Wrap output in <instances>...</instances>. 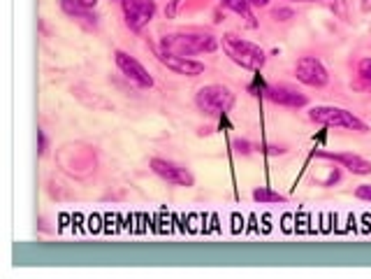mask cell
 Returning a JSON list of instances; mask_svg holds the SVG:
<instances>
[{
    "instance_id": "obj_1",
    "label": "cell",
    "mask_w": 371,
    "mask_h": 279,
    "mask_svg": "<svg viewBox=\"0 0 371 279\" xmlns=\"http://www.w3.org/2000/svg\"><path fill=\"white\" fill-rule=\"evenodd\" d=\"M218 40L216 35L211 33H202V31H181V33H170L163 35L161 40V49L158 51H168V54H177V56H198V54H211V51L218 49Z\"/></svg>"
},
{
    "instance_id": "obj_2",
    "label": "cell",
    "mask_w": 371,
    "mask_h": 279,
    "mask_svg": "<svg viewBox=\"0 0 371 279\" xmlns=\"http://www.w3.org/2000/svg\"><path fill=\"white\" fill-rule=\"evenodd\" d=\"M221 47L225 54H228L230 61L237 63L239 67H244V70L260 72L264 63H267V51H264L260 44L239 37L237 33H223Z\"/></svg>"
},
{
    "instance_id": "obj_3",
    "label": "cell",
    "mask_w": 371,
    "mask_h": 279,
    "mask_svg": "<svg viewBox=\"0 0 371 279\" xmlns=\"http://www.w3.org/2000/svg\"><path fill=\"white\" fill-rule=\"evenodd\" d=\"M309 119L325 128H344V131H355V133L369 131V126L358 115H353L346 108H337V105H318V108H311L309 110Z\"/></svg>"
},
{
    "instance_id": "obj_4",
    "label": "cell",
    "mask_w": 371,
    "mask_h": 279,
    "mask_svg": "<svg viewBox=\"0 0 371 279\" xmlns=\"http://www.w3.org/2000/svg\"><path fill=\"white\" fill-rule=\"evenodd\" d=\"M234 105V93L230 86L225 84H207L200 86L195 93V108H198L204 117L221 119L232 110Z\"/></svg>"
},
{
    "instance_id": "obj_5",
    "label": "cell",
    "mask_w": 371,
    "mask_h": 279,
    "mask_svg": "<svg viewBox=\"0 0 371 279\" xmlns=\"http://www.w3.org/2000/svg\"><path fill=\"white\" fill-rule=\"evenodd\" d=\"M121 10H123L126 26L133 33H140L142 28H147L154 21L158 5L156 0H121Z\"/></svg>"
},
{
    "instance_id": "obj_6",
    "label": "cell",
    "mask_w": 371,
    "mask_h": 279,
    "mask_svg": "<svg viewBox=\"0 0 371 279\" xmlns=\"http://www.w3.org/2000/svg\"><path fill=\"white\" fill-rule=\"evenodd\" d=\"M149 168L154 175H158L163 179V182H168L172 186H195V177H193V172L184 168V165H179V163H172L168 161V158H151L149 161Z\"/></svg>"
},
{
    "instance_id": "obj_7",
    "label": "cell",
    "mask_w": 371,
    "mask_h": 279,
    "mask_svg": "<svg viewBox=\"0 0 371 279\" xmlns=\"http://www.w3.org/2000/svg\"><path fill=\"white\" fill-rule=\"evenodd\" d=\"M295 77L302 82L304 86L311 89H323L330 84V72L316 56H302L297 63H295Z\"/></svg>"
},
{
    "instance_id": "obj_8",
    "label": "cell",
    "mask_w": 371,
    "mask_h": 279,
    "mask_svg": "<svg viewBox=\"0 0 371 279\" xmlns=\"http://www.w3.org/2000/svg\"><path fill=\"white\" fill-rule=\"evenodd\" d=\"M114 63L121 70V74H123L128 82H133L135 86H140V89H151V86H154V77L149 74V70L137 61V58L128 54V51L116 49L114 51Z\"/></svg>"
},
{
    "instance_id": "obj_9",
    "label": "cell",
    "mask_w": 371,
    "mask_h": 279,
    "mask_svg": "<svg viewBox=\"0 0 371 279\" xmlns=\"http://www.w3.org/2000/svg\"><path fill=\"white\" fill-rule=\"evenodd\" d=\"M158 61H161L168 70L184 74V77H200L204 74V63L195 61V58L188 56H177V54H168V51H158Z\"/></svg>"
},
{
    "instance_id": "obj_10",
    "label": "cell",
    "mask_w": 371,
    "mask_h": 279,
    "mask_svg": "<svg viewBox=\"0 0 371 279\" xmlns=\"http://www.w3.org/2000/svg\"><path fill=\"white\" fill-rule=\"evenodd\" d=\"M264 96H267V100H271L274 105H281V108L299 110L309 105V98L290 86H269V89H264Z\"/></svg>"
},
{
    "instance_id": "obj_11",
    "label": "cell",
    "mask_w": 371,
    "mask_h": 279,
    "mask_svg": "<svg viewBox=\"0 0 371 279\" xmlns=\"http://www.w3.org/2000/svg\"><path fill=\"white\" fill-rule=\"evenodd\" d=\"M316 156L339 163V165H342V168H346L348 172H353V175H360V177L371 175V161H367V158H362V156H358V154H351V152H344V154L318 152Z\"/></svg>"
},
{
    "instance_id": "obj_12",
    "label": "cell",
    "mask_w": 371,
    "mask_h": 279,
    "mask_svg": "<svg viewBox=\"0 0 371 279\" xmlns=\"http://www.w3.org/2000/svg\"><path fill=\"white\" fill-rule=\"evenodd\" d=\"M58 7H60V12H63L65 17L84 21L86 26H95V17L90 14L88 7H84L79 3V0H58Z\"/></svg>"
},
{
    "instance_id": "obj_13",
    "label": "cell",
    "mask_w": 371,
    "mask_h": 279,
    "mask_svg": "<svg viewBox=\"0 0 371 279\" xmlns=\"http://www.w3.org/2000/svg\"><path fill=\"white\" fill-rule=\"evenodd\" d=\"M221 3H223V7H228L230 12L239 14V17H244L248 21V26H257V21H255L253 12H251L253 5L248 3V0H221Z\"/></svg>"
},
{
    "instance_id": "obj_14",
    "label": "cell",
    "mask_w": 371,
    "mask_h": 279,
    "mask_svg": "<svg viewBox=\"0 0 371 279\" xmlns=\"http://www.w3.org/2000/svg\"><path fill=\"white\" fill-rule=\"evenodd\" d=\"M253 200L260 202V205H267V202H285V195H281L269 186H257L253 188Z\"/></svg>"
},
{
    "instance_id": "obj_15",
    "label": "cell",
    "mask_w": 371,
    "mask_h": 279,
    "mask_svg": "<svg viewBox=\"0 0 371 279\" xmlns=\"http://www.w3.org/2000/svg\"><path fill=\"white\" fill-rule=\"evenodd\" d=\"M358 72L367 84H371V58H362V61L358 63Z\"/></svg>"
},
{
    "instance_id": "obj_16",
    "label": "cell",
    "mask_w": 371,
    "mask_h": 279,
    "mask_svg": "<svg viewBox=\"0 0 371 279\" xmlns=\"http://www.w3.org/2000/svg\"><path fill=\"white\" fill-rule=\"evenodd\" d=\"M355 198L371 202V184H360L358 188H355Z\"/></svg>"
},
{
    "instance_id": "obj_17",
    "label": "cell",
    "mask_w": 371,
    "mask_h": 279,
    "mask_svg": "<svg viewBox=\"0 0 371 279\" xmlns=\"http://www.w3.org/2000/svg\"><path fill=\"white\" fill-rule=\"evenodd\" d=\"M37 140H40V149H37V154L44 156L47 154V135H44V131H40V128H37Z\"/></svg>"
},
{
    "instance_id": "obj_18",
    "label": "cell",
    "mask_w": 371,
    "mask_h": 279,
    "mask_svg": "<svg viewBox=\"0 0 371 279\" xmlns=\"http://www.w3.org/2000/svg\"><path fill=\"white\" fill-rule=\"evenodd\" d=\"M181 5H184V0H172V5L168 7V10H165V14H168V17L172 19L174 14H177V10H179Z\"/></svg>"
},
{
    "instance_id": "obj_19",
    "label": "cell",
    "mask_w": 371,
    "mask_h": 279,
    "mask_svg": "<svg viewBox=\"0 0 371 279\" xmlns=\"http://www.w3.org/2000/svg\"><path fill=\"white\" fill-rule=\"evenodd\" d=\"M288 17H292L290 10H274V19L276 21H288Z\"/></svg>"
},
{
    "instance_id": "obj_20",
    "label": "cell",
    "mask_w": 371,
    "mask_h": 279,
    "mask_svg": "<svg viewBox=\"0 0 371 279\" xmlns=\"http://www.w3.org/2000/svg\"><path fill=\"white\" fill-rule=\"evenodd\" d=\"M81 5L88 7V10H95V5H97V0H79Z\"/></svg>"
},
{
    "instance_id": "obj_21",
    "label": "cell",
    "mask_w": 371,
    "mask_h": 279,
    "mask_svg": "<svg viewBox=\"0 0 371 279\" xmlns=\"http://www.w3.org/2000/svg\"><path fill=\"white\" fill-rule=\"evenodd\" d=\"M253 7H267L269 5V0H248Z\"/></svg>"
},
{
    "instance_id": "obj_22",
    "label": "cell",
    "mask_w": 371,
    "mask_h": 279,
    "mask_svg": "<svg viewBox=\"0 0 371 279\" xmlns=\"http://www.w3.org/2000/svg\"><path fill=\"white\" fill-rule=\"evenodd\" d=\"M297 3H321V0H297Z\"/></svg>"
}]
</instances>
